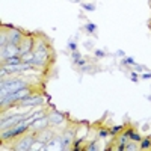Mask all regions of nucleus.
I'll list each match as a JSON object with an SVG mask.
<instances>
[{
    "instance_id": "obj_1",
    "label": "nucleus",
    "mask_w": 151,
    "mask_h": 151,
    "mask_svg": "<svg viewBox=\"0 0 151 151\" xmlns=\"http://www.w3.org/2000/svg\"><path fill=\"white\" fill-rule=\"evenodd\" d=\"M27 97H29V89L26 86V88H23V89H20V91L8 94L6 97H0V104H2V107H5V104L8 106V104L14 103V101H21V100L27 98Z\"/></svg>"
},
{
    "instance_id": "obj_2",
    "label": "nucleus",
    "mask_w": 151,
    "mask_h": 151,
    "mask_svg": "<svg viewBox=\"0 0 151 151\" xmlns=\"http://www.w3.org/2000/svg\"><path fill=\"white\" fill-rule=\"evenodd\" d=\"M23 88H26V83L21 80H8V82L3 80L2 85H0V92H2V97H6L8 94L20 91Z\"/></svg>"
},
{
    "instance_id": "obj_3",
    "label": "nucleus",
    "mask_w": 151,
    "mask_h": 151,
    "mask_svg": "<svg viewBox=\"0 0 151 151\" xmlns=\"http://www.w3.org/2000/svg\"><path fill=\"white\" fill-rule=\"evenodd\" d=\"M35 141H36V137H33V136H26L23 141H20V142L17 144L15 150H20V151H29V150H32V145L35 144Z\"/></svg>"
},
{
    "instance_id": "obj_4",
    "label": "nucleus",
    "mask_w": 151,
    "mask_h": 151,
    "mask_svg": "<svg viewBox=\"0 0 151 151\" xmlns=\"http://www.w3.org/2000/svg\"><path fill=\"white\" fill-rule=\"evenodd\" d=\"M23 119H26V115H15V116H12V118H8L6 121L3 119L2 121V130H5V129H9L11 125H14V124H18V122H21Z\"/></svg>"
},
{
    "instance_id": "obj_5",
    "label": "nucleus",
    "mask_w": 151,
    "mask_h": 151,
    "mask_svg": "<svg viewBox=\"0 0 151 151\" xmlns=\"http://www.w3.org/2000/svg\"><path fill=\"white\" fill-rule=\"evenodd\" d=\"M18 48H20V52H18L20 56L29 53V52H30V48H32V38H26L24 41H21V44L18 45Z\"/></svg>"
},
{
    "instance_id": "obj_6",
    "label": "nucleus",
    "mask_w": 151,
    "mask_h": 151,
    "mask_svg": "<svg viewBox=\"0 0 151 151\" xmlns=\"http://www.w3.org/2000/svg\"><path fill=\"white\" fill-rule=\"evenodd\" d=\"M44 101V98L42 97H27V98H24L21 100V106H36V104H41Z\"/></svg>"
},
{
    "instance_id": "obj_7",
    "label": "nucleus",
    "mask_w": 151,
    "mask_h": 151,
    "mask_svg": "<svg viewBox=\"0 0 151 151\" xmlns=\"http://www.w3.org/2000/svg\"><path fill=\"white\" fill-rule=\"evenodd\" d=\"M21 32L20 30H12L11 35H9V44H14V45H20L23 38H21Z\"/></svg>"
},
{
    "instance_id": "obj_8",
    "label": "nucleus",
    "mask_w": 151,
    "mask_h": 151,
    "mask_svg": "<svg viewBox=\"0 0 151 151\" xmlns=\"http://www.w3.org/2000/svg\"><path fill=\"white\" fill-rule=\"evenodd\" d=\"M35 137H36V141L44 142V144H48L50 141H52V137H53V133H52V132H40Z\"/></svg>"
},
{
    "instance_id": "obj_9",
    "label": "nucleus",
    "mask_w": 151,
    "mask_h": 151,
    "mask_svg": "<svg viewBox=\"0 0 151 151\" xmlns=\"http://www.w3.org/2000/svg\"><path fill=\"white\" fill-rule=\"evenodd\" d=\"M73 136H74V133L71 132V130H68V132H65V134L60 137V141H62V150H65L71 142H73Z\"/></svg>"
},
{
    "instance_id": "obj_10",
    "label": "nucleus",
    "mask_w": 151,
    "mask_h": 151,
    "mask_svg": "<svg viewBox=\"0 0 151 151\" xmlns=\"http://www.w3.org/2000/svg\"><path fill=\"white\" fill-rule=\"evenodd\" d=\"M48 121H50V124L58 125V124H60L62 121H64V115H60V113L55 112V113H52V115L48 116Z\"/></svg>"
},
{
    "instance_id": "obj_11",
    "label": "nucleus",
    "mask_w": 151,
    "mask_h": 151,
    "mask_svg": "<svg viewBox=\"0 0 151 151\" xmlns=\"http://www.w3.org/2000/svg\"><path fill=\"white\" fill-rule=\"evenodd\" d=\"M48 122H50V121H48V118H38V119H36V121L32 124V127L40 130V129H44V127H45V125H47Z\"/></svg>"
},
{
    "instance_id": "obj_12",
    "label": "nucleus",
    "mask_w": 151,
    "mask_h": 151,
    "mask_svg": "<svg viewBox=\"0 0 151 151\" xmlns=\"http://www.w3.org/2000/svg\"><path fill=\"white\" fill-rule=\"evenodd\" d=\"M21 62H23V59H21V56H11V58H8V60H6V64L8 65H21Z\"/></svg>"
},
{
    "instance_id": "obj_13",
    "label": "nucleus",
    "mask_w": 151,
    "mask_h": 151,
    "mask_svg": "<svg viewBox=\"0 0 151 151\" xmlns=\"http://www.w3.org/2000/svg\"><path fill=\"white\" fill-rule=\"evenodd\" d=\"M8 44H9V36L2 30V33H0V47H5Z\"/></svg>"
},
{
    "instance_id": "obj_14",
    "label": "nucleus",
    "mask_w": 151,
    "mask_h": 151,
    "mask_svg": "<svg viewBox=\"0 0 151 151\" xmlns=\"http://www.w3.org/2000/svg\"><path fill=\"white\" fill-rule=\"evenodd\" d=\"M129 137H132V141H134V142H141L142 141V137H141V134H137V133H134L133 130H132V133H130V136Z\"/></svg>"
},
{
    "instance_id": "obj_15",
    "label": "nucleus",
    "mask_w": 151,
    "mask_h": 151,
    "mask_svg": "<svg viewBox=\"0 0 151 151\" xmlns=\"http://www.w3.org/2000/svg\"><path fill=\"white\" fill-rule=\"evenodd\" d=\"M151 147V141L148 139V137H147V139H144L142 141V144H141V148L142 150H147V148H150Z\"/></svg>"
},
{
    "instance_id": "obj_16",
    "label": "nucleus",
    "mask_w": 151,
    "mask_h": 151,
    "mask_svg": "<svg viewBox=\"0 0 151 151\" xmlns=\"http://www.w3.org/2000/svg\"><path fill=\"white\" fill-rule=\"evenodd\" d=\"M95 29H97V26H95L94 23H88L86 24V30L88 32H95Z\"/></svg>"
},
{
    "instance_id": "obj_17",
    "label": "nucleus",
    "mask_w": 151,
    "mask_h": 151,
    "mask_svg": "<svg viewBox=\"0 0 151 151\" xmlns=\"http://www.w3.org/2000/svg\"><path fill=\"white\" fill-rule=\"evenodd\" d=\"M124 64H127V65H137L133 58H125V59H124Z\"/></svg>"
},
{
    "instance_id": "obj_18",
    "label": "nucleus",
    "mask_w": 151,
    "mask_h": 151,
    "mask_svg": "<svg viewBox=\"0 0 151 151\" xmlns=\"http://www.w3.org/2000/svg\"><path fill=\"white\" fill-rule=\"evenodd\" d=\"M122 130V125H116V127H113L112 130H110V134H116L118 132H121Z\"/></svg>"
},
{
    "instance_id": "obj_19",
    "label": "nucleus",
    "mask_w": 151,
    "mask_h": 151,
    "mask_svg": "<svg viewBox=\"0 0 151 151\" xmlns=\"http://www.w3.org/2000/svg\"><path fill=\"white\" fill-rule=\"evenodd\" d=\"M137 148H139V147H137L136 144H133V142H132V144H129L127 147H125V150H137Z\"/></svg>"
},
{
    "instance_id": "obj_20",
    "label": "nucleus",
    "mask_w": 151,
    "mask_h": 151,
    "mask_svg": "<svg viewBox=\"0 0 151 151\" xmlns=\"http://www.w3.org/2000/svg\"><path fill=\"white\" fill-rule=\"evenodd\" d=\"M83 8H85L86 11H94V9H95V6H94V5H88V3H85V5H83Z\"/></svg>"
},
{
    "instance_id": "obj_21",
    "label": "nucleus",
    "mask_w": 151,
    "mask_h": 151,
    "mask_svg": "<svg viewBox=\"0 0 151 151\" xmlns=\"http://www.w3.org/2000/svg\"><path fill=\"white\" fill-rule=\"evenodd\" d=\"M73 59H74V62H77V60L80 59V53H77V52H73Z\"/></svg>"
},
{
    "instance_id": "obj_22",
    "label": "nucleus",
    "mask_w": 151,
    "mask_h": 151,
    "mask_svg": "<svg viewBox=\"0 0 151 151\" xmlns=\"http://www.w3.org/2000/svg\"><path fill=\"white\" fill-rule=\"evenodd\" d=\"M86 150H89V151L92 150V151H95V150H98V147H97V144H92V145H89V147H88Z\"/></svg>"
},
{
    "instance_id": "obj_23",
    "label": "nucleus",
    "mask_w": 151,
    "mask_h": 151,
    "mask_svg": "<svg viewBox=\"0 0 151 151\" xmlns=\"http://www.w3.org/2000/svg\"><path fill=\"white\" fill-rule=\"evenodd\" d=\"M68 47H70V48L73 50V52H76V48H77V45H76L74 42H70V44H68Z\"/></svg>"
},
{
    "instance_id": "obj_24",
    "label": "nucleus",
    "mask_w": 151,
    "mask_h": 151,
    "mask_svg": "<svg viewBox=\"0 0 151 151\" xmlns=\"http://www.w3.org/2000/svg\"><path fill=\"white\" fill-rule=\"evenodd\" d=\"M116 150H118V151H124V150H125V144H119Z\"/></svg>"
},
{
    "instance_id": "obj_25",
    "label": "nucleus",
    "mask_w": 151,
    "mask_h": 151,
    "mask_svg": "<svg viewBox=\"0 0 151 151\" xmlns=\"http://www.w3.org/2000/svg\"><path fill=\"white\" fill-rule=\"evenodd\" d=\"M107 136V132L106 130H101V132H100V137H106Z\"/></svg>"
},
{
    "instance_id": "obj_26",
    "label": "nucleus",
    "mask_w": 151,
    "mask_h": 151,
    "mask_svg": "<svg viewBox=\"0 0 151 151\" xmlns=\"http://www.w3.org/2000/svg\"><path fill=\"white\" fill-rule=\"evenodd\" d=\"M76 64H79V65H80V67H83V65H85V60H83V59H82V58H80V59H79V60H77V62H76Z\"/></svg>"
},
{
    "instance_id": "obj_27",
    "label": "nucleus",
    "mask_w": 151,
    "mask_h": 151,
    "mask_svg": "<svg viewBox=\"0 0 151 151\" xmlns=\"http://www.w3.org/2000/svg\"><path fill=\"white\" fill-rule=\"evenodd\" d=\"M95 55H97V56H104V52H101V50H97Z\"/></svg>"
},
{
    "instance_id": "obj_28",
    "label": "nucleus",
    "mask_w": 151,
    "mask_h": 151,
    "mask_svg": "<svg viewBox=\"0 0 151 151\" xmlns=\"http://www.w3.org/2000/svg\"><path fill=\"white\" fill-rule=\"evenodd\" d=\"M142 79H151V74H144Z\"/></svg>"
}]
</instances>
